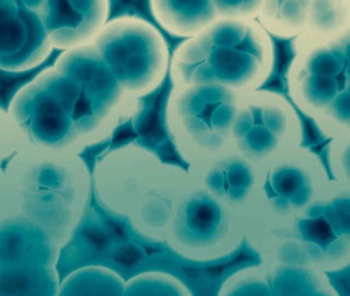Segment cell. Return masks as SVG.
<instances>
[{
	"instance_id": "obj_1",
	"label": "cell",
	"mask_w": 350,
	"mask_h": 296,
	"mask_svg": "<svg viewBox=\"0 0 350 296\" xmlns=\"http://www.w3.org/2000/svg\"><path fill=\"white\" fill-rule=\"evenodd\" d=\"M263 64L254 26L245 18H220L174 53L176 85H219L239 94L252 84L253 66Z\"/></svg>"
},
{
	"instance_id": "obj_2",
	"label": "cell",
	"mask_w": 350,
	"mask_h": 296,
	"mask_svg": "<svg viewBox=\"0 0 350 296\" xmlns=\"http://www.w3.org/2000/svg\"><path fill=\"white\" fill-rule=\"evenodd\" d=\"M174 92L168 118L181 150L205 163L232 155L230 135L243 94L209 84L179 85Z\"/></svg>"
},
{
	"instance_id": "obj_3",
	"label": "cell",
	"mask_w": 350,
	"mask_h": 296,
	"mask_svg": "<svg viewBox=\"0 0 350 296\" xmlns=\"http://www.w3.org/2000/svg\"><path fill=\"white\" fill-rule=\"evenodd\" d=\"M100 57L127 96L155 90L165 76L168 51L160 33L145 21L117 18L100 32Z\"/></svg>"
},
{
	"instance_id": "obj_4",
	"label": "cell",
	"mask_w": 350,
	"mask_h": 296,
	"mask_svg": "<svg viewBox=\"0 0 350 296\" xmlns=\"http://www.w3.org/2000/svg\"><path fill=\"white\" fill-rule=\"evenodd\" d=\"M51 247L42 232L27 226L0 231V267L47 266Z\"/></svg>"
},
{
	"instance_id": "obj_5",
	"label": "cell",
	"mask_w": 350,
	"mask_h": 296,
	"mask_svg": "<svg viewBox=\"0 0 350 296\" xmlns=\"http://www.w3.org/2000/svg\"><path fill=\"white\" fill-rule=\"evenodd\" d=\"M151 6L158 22L178 36H197L220 18L216 2H152Z\"/></svg>"
},
{
	"instance_id": "obj_6",
	"label": "cell",
	"mask_w": 350,
	"mask_h": 296,
	"mask_svg": "<svg viewBox=\"0 0 350 296\" xmlns=\"http://www.w3.org/2000/svg\"><path fill=\"white\" fill-rule=\"evenodd\" d=\"M55 283L46 266L0 267V296H55Z\"/></svg>"
},
{
	"instance_id": "obj_7",
	"label": "cell",
	"mask_w": 350,
	"mask_h": 296,
	"mask_svg": "<svg viewBox=\"0 0 350 296\" xmlns=\"http://www.w3.org/2000/svg\"><path fill=\"white\" fill-rule=\"evenodd\" d=\"M284 100L290 105L292 110L295 113L296 117H297L300 129L299 147L308 150L310 153L318 158L319 161L321 162L323 168H324L325 172H326V176H328L329 180H336V176H335L332 170L330 154V146L334 142V137L325 135L316 119L308 115V113L304 112L298 106L293 96H286Z\"/></svg>"
},
{
	"instance_id": "obj_8",
	"label": "cell",
	"mask_w": 350,
	"mask_h": 296,
	"mask_svg": "<svg viewBox=\"0 0 350 296\" xmlns=\"http://www.w3.org/2000/svg\"><path fill=\"white\" fill-rule=\"evenodd\" d=\"M64 53L65 49H53L42 63L25 71L12 72L0 69V109L8 112L16 94L45 70L53 67Z\"/></svg>"
},
{
	"instance_id": "obj_9",
	"label": "cell",
	"mask_w": 350,
	"mask_h": 296,
	"mask_svg": "<svg viewBox=\"0 0 350 296\" xmlns=\"http://www.w3.org/2000/svg\"><path fill=\"white\" fill-rule=\"evenodd\" d=\"M80 239L90 243V246H94L96 248H103L106 245V238L104 235L94 231V230H84L80 235Z\"/></svg>"
},
{
	"instance_id": "obj_10",
	"label": "cell",
	"mask_w": 350,
	"mask_h": 296,
	"mask_svg": "<svg viewBox=\"0 0 350 296\" xmlns=\"http://www.w3.org/2000/svg\"><path fill=\"white\" fill-rule=\"evenodd\" d=\"M139 258H141V254L133 248H127V250H122L117 256V260L120 264L125 265V266H131V265L135 264V263L139 262Z\"/></svg>"
},
{
	"instance_id": "obj_11",
	"label": "cell",
	"mask_w": 350,
	"mask_h": 296,
	"mask_svg": "<svg viewBox=\"0 0 350 296\" xmlns=\"http://www.w3.org/2000/svg\"><path fill=\"white\" fill-rule=\"evenodd\" d=\"M347 66H349V59L345 61L343 69L341 70L340 73L338 75H335V79L338 82L339 92H343L345 88V73H347Z\"/></svg>"
}]
</instances>
